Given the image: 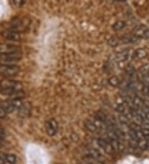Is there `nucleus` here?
<instances>
[{
    "label": "nucleus",
    "instance_id": "6ab92c4d",
    "mask_svg": "<svg viewBox=\"0 0 149 164\" xmlns=\"http://www.w3.org/2000/svg\"><path fill=\"white\" fill-rule=\"evenodd\" d=\"M125 27V22L124 21H121V20H119L117 21L114 25H113V29L114 31H119V30H122L124 27Z\"/></svg>",
    "mask_w": 149,
    "mask_h": 164
},
{
    "label": "nucleus",
    "instance_id": "0eeeda50",
    "mask_svg": "<svg viewBox=\"0 0 149 164\" xmlns=\"http://www.w3.org/2000/svg\"><path fill=\"white\" fill-rule=\"evenodd\" d=\"M57 123L54 119H49L46 122V129L49 136H53L57 131Z\"/></svg>",
    "mask_w": 149,
    "mask_h": 164
},
{
    "label": "nucleus",
    "instance_id": "6e6552de",
    "mask_svg": "<svg viewBox=\"0 0 149 164\" xmlns=\"http://www.w3.org/2000/svg\"><path fill=\"white\" fill-rule=\"evenodd\" d=\"M97 143L99 145V147H101L102 148L104 149V152L108 154H112L114 153V149L113 148V147H112L111 144L109 143V141H107V140H104L103 139H99L97 140Z\"/></svg>",
    "mask_w": 149,
    "mask_h": 164
},
{
    "label": "nucleus",
    "instance_id": "ddd939ff",
    "mask_svg": "<svg viewBox=\"0 0 149 164\" xmlns=\"http://www.w3.org/2000/svg\"><path fill=\"white\" fill-rule=\"evenodd\" d=\"M18 110H19L20 115H22V116L27 115L30 112V105L28 104H22V106L20 107V109Z\"/></svg>",
    "mask_w": 149,
    "mask_h": 164
},
{
    "label": "nucleus",
    "instance_id": "4468645a",
    "mask_svg": "<svg viewBox=\"0 0 149 164\" xmlns=\"http://www.w3.org/2000/svg\"><path fill=\"white\" fill-rule=\"evenodd\" d=\"M84 126H85L87 130H89V132H95L97 130V128L95 127L93 121H92V120H89V119H86V120L84 121Z\"/></svg>",
    "mask_w": 149,
    "mask_h": 164
},
{
    "label": "nucleus",
    "instance_id": "4be33fe9",
    "mask_svg": "<svg viewBox=\"0 0 149 164\" xmlns=\"http://www.w3.org/2000/svg\"><path fill=\"white\" fill-rule=\"evenodd\" d=\"M143 119H142L140 115H138V114H136V115H134V116L132 117V120H133V123H134V124H138V125H140L141 126L142 125V121H143Z\"/></svg>",
    "mask_w": 149,
    "mask_h": 164
},
{
    "label": "nucleus",
    "instance_id": "2f4dec72",
    "mask_svg": "<svg viewBox=\"0 0 149 164\" xmlns=\"http://www.w3.org/2000/svg\"><path fill=\"white\" fill-rule=\"evenodd\" d=\"M5 154L0 153V164H5Z\"/></svg>",
    "mask_w": 149,
    "mask_h": 164
},
{
    "label": "nucleus",
    "instance_id": "a211bd4d",
    "mask_svg": "<svg viewBox=\"0 0 149 164\" xmlns=\"http://www.w3.org/2000/svg\"><path fill=\"white\" fill-rule=\"evenodd\" d=\"M109 83L110 85H112V86L114 87H117V86H119V84H120V80L118 78L117 76H111L110 78L109 79Z\"/></svg>",
    "mask_w": 149,
    "mask_h": 164
},
{
    "label": "nucleus",
    "instance_id": "423d86ee",
    "mask_svg": "<svg viewBox=\"0 0 149 164\" xmlns=\"http://www.w3.org/2000/svg\"><path fill=\"white\" fill-rule=\"evenodd\" d=\"M1 36H2L4 39L8 40V41H12V42H17L20 40V34L19 32H14L12 30L6 29L1 32Z\"/></svg>",
    "mask_w": 149,
    "mask_h": 164
},
{
    "label": "nucleus",
    "instance_id": "b1692460",
    "mask_svg": "<svg viewBox=\"0 0 149 164\" xmlns=\"http://www.w3.org/2000/svg\"><path fill=\"white\" fill-rule=\"evenodd\" d=\"M84 162H86L89 164H104L102 162L98 161V160H95V159H93L89 157H86L84 160Z\"/></svg>",
    "mask_w": 149,
    "mask_h": 164
},
{
    "label": "nucleus",
    "instance_id": "2eb2a0df",
    "mask_svg": "<svg viewBox=\"0 0 149 164\" xmlns=\"http://www.w3.org/2000/svg\"><path fill=\"white\" fill-rule=\"evenodd\" d=\"M133 104L135 107H137L138 109V108H142L144 105V101L140 98L139 96H135L133 99Z\"/></svg>",
    "mask_w": 149,
    "mask_h": 164
},
{
    "label": "nucleus",
    "instance_id": "9d476101",
    "mask_svg": "<svg viewBox=\"0 0 149 164\" xmlns=\"http://www.w3.org/2000/svg\"><path fill=\"white\" fill-rule=\"evenodd\" d=\"M89 157H91L93 159H95V160H98V161L101 162L104 158V157L102 155L99 151H97L96 149L94 148H89L88 150V156Z\"/></svg>",
    "mask_w": 149,
    "mask_h": 164
},
{
    "label": "nucleus",
    "instance_id": "5701e85b",
    "mask_svg": "<svg viewBox=\"0 0 149 164\" xmlns=\"http://www.w3.org/2000/svg\"><path fill=\"white\" fill-rule=\"evenodd\" d=\"M139 72H140V73H141L142 75H148V73H149V63L143 65L142 66L140 67V69H139Z\"/></svg>",
    "mask_w": 149,
    "mask_h": 164
},
{
    "label": "nucleus",
    "instance_id": "f257e3e1",
    "mask_svg": "<svg viewBox=\"0 0 149 164\" xmlns=\"http://www.w3.org/2000/svg\"><path fill=\"white\" fill-rule=\"evenodd\" d=\"M22 84L14 80L5 79L0 82V93L6 95H12L16 92L22 90Z\"/></svg>",
    "mask_w": 149,
    "mask_h": 164
},
{
    "label": "nucleus",
    "instance_id": "39448f33",
    "mask_svg": "<svg viewBox=\"0 0 149 164\" xmlns=\"http://www.w3.org/2000/svg\"><path fill=\"white\" fill-rule=\"evenodd\" d=\"M19 52L20 48L17 46L8 43H0V55L18 53Z\"/></svg>",
    "mask_w": 149,
    "mask_h": 164
},
{
    "label": "nucleus",
    "instance_id": "412c9836",
    "mask_svg": "<svg viewBox=\"0 0 149 164\" xmlns=\"http://www.w3.org/2000/svg\"><path fill=\"white\" fill-rule=\"evenodd\" d=\"M127 109H128V106L125 104H123V103H119L115 107V109H116L117 111L121 113V114H124V112L126 111Z\"/></svg>",
    "mask_w": 149,
    "mask_h": 164
},
{
    "label": "nucleus",
    "instance_id": "7c9ffc66",
    "mask_svg": "<svg viewBox=\"0 0 149 164\" xmlns=\"http://www.w3.org/2000/svg\"><path fill=\"white\" fill-rule=\"evenodd\" d=\"M142 129H149V120L144 119L142 123Z\"/></svg>",
    "mask_w": 149,
    "mask_h": 164
},
{
    "label": "nucleus",
    "instance_id": "a878e982",
    "mask_svg": "<svg viewBox=\"0 0 149 164\" xmlns=\"http://www.w3.org/2000/svg\"><path fill=\"white\" fill-rule=\"evenodd\" d=\"M108 43H109V46H111V47H116L117 45L119 44V39L115 37H112L108 41Z\"/></svg>",
    "mask_w": 149,
    "mask_h": 164
},
{
    "label": "nucleus",
    "instance_id": "c85d7f7f",
    "mask_svg": "<svg viewBox=\"0 0 149 164\" xmlns=\"http://www.w3.org/2000/svg\"><path fill=\"white\" fill-rule=\"evenodd\" d=\"M130 129H132V130H133L135 132H139L142 131V127L140 125H138V124L132 123V124H130Z\"/></svg>",
    "mask_w": 149,
    "mask_h": 164
},
{
    "label": "nucleus",
    "instance_id": "c9c22d12",
    "mask_svg": "<svg viewBox=\"0 0 149 164\" xmlns=\"http://www.w3.org/2000/svg\"><path fill=\"white\" fill-rule=\"evenodd\" d=\"M148 87H149V84H148Z\"/></svg>",
    "mask_w": 149,
    "mask_h": 164
},
{
    "label": "nucleus",
    "instance_id": "c756f323",
    "mask_svg": "<svg viewBox=\"0 0 149 164\" xmlns=\"http://www.w3.org/2000/svg\"><path fill=\"white\" fill-rule=\"evenodd\" d=\"M142 133L144 139H146L147 140H149V129H142Z\"/></svg>",
    "mask_w": 149,
    "mask_h": 164
},
{
    "label": "nucleus",
    "instance_id": "f8f14e48",
    "mask_svg": "<svg viewBox=\"0 0 149 164\" xmlns=\"http://www.w3.org/2000/svg\"><path fill=\"white\" fill-rule=\"evenodd\" d=\"M129 52L128 51H124V52H119L115 55V60L116 62H125L128 60L129 58Z\"/></svg>",
    "mask_w": 149,
    "mask_h": 164
},
{
    "label": "nucleus",
    "instance_id": "bb28decb",
    "mask_svg": "<svg viewBox=\"0 0 149 164\" xmlns=\"http://www.w3.org/2000/svg\"><path fill=\"white\" fill-rule=\"evenodd\" d=\"M119 121L121 122V124H128V123H129V118H128V117H127L126 115L124 114H119Z\"/></svg>",
    "mask_w": 149,
    "mask_h": 164
},
{
    "label": "nucleus",
    "instance_id": "aec40b11",
    "mask_svg": "<svg viewBox=\"0 0 149 164\" xmlns=\"http://www.w3.org/2000/svg\"><path fill=\"white\" fill-rule=\"evenodd\" d=\"M92 121H93V123L94 124L97 129H104L106 128V125L104 124V122L100 121V120L95 119V118H94V120H92Z\"/></svg>",
    "mask_w": 149,
    "mask_h": 164
},
{
    "label": "nucleus",
    "instance_id": "393cba45",
    "mask_svg": "<svg viewBox=\"0 0 149 164\" xmlns=\"http://www.w3.org/2000/svg\"><path fill=\"white\" fill-rule=\"evenodd\" d=\"M125 71L129 75H133L135 72V68H134V66L132 64L127 65L126 67H125Z\"/></svg>",
    "mask_w": 149,
    "mask_h": 164
},
{
    "label": "nucleus",
    "instance_id": "f704fd0d",
    "mask_svg": "<svg viewBox=\"0 0 149 164\" xmlns=\"http://www.w3.org/2000/svg\"><path fill=\"white\" fill-rule=\"evenodd\" d=\"M145 119H147V120H149V113H147V114H146V116H145Z\"/></svg>",
    "mask_w": 149,
    "mask_h": 164
},
{
    "label": "nucleus",
    "instance_id": "7ed1b4c3",
    "mask_svg": "<svg viewBox=\"0 0 149 164\" xmlns=\"http://www.w3.org/2000/svg\"><path fill=\"white\" fill-rule=\"evenodd\" d=\"M22 58V56L18 53H11V54H2L0 55V61L2 62V64H9L13 65L12 63L19 62Z\"/></svg>",
    "mask_w": 149,
    "mask_h": 164
},
{
    "label": "nucleus",
    "instance_id": "20e7f679",
    "mask_svg": "<svg viewBox=\"0 0 149 164\" xmlns=\"http://www.w3.org/2000/svg\"><path fill=\"white\" fill-rule=\"evenodd\" d=\"M133 35L138 39H149V28L145 25H139L134 29Z\"/></svg>",
    "mask_w": 149,
    "mask_h": 164
},
{
    "label": "nucleus",
    "instance_id": "f3484780",
    "mask_svg": "<svg viewBox=\"0 0 149 164\" xmlns=\"http://www.w3.org/2000/svg\"><path fill=\"white\" fill-rule=\"evenodd\" d=\"M5 161L10 164H15L17 162V157L14 154H5Z\"/></svg>",
    "mask_w": 149,
    "mask_h": 164
},
{
    "label": "nucleus",
    "instance_id": "72a5a7b5",
    "mask_svg": "<svg viewBox=\"0 0 149 164\" xmlns=\"http://www.w3.org/2000/svg\"><path fill=\"white\" fill-rule=\"evenodd\" d=\"M5 114H6V113H5L3 110H2L1 108H0V118H2V117L5 116Z\"/></svg>",
    "mask_w": 149,
    "mask_h": 164
},
{
    "label": "nucleus",
    "instance_id": "f03ea898",
    "mask_svg": "<svg viewBox=\"0 0 149 164\" xmlns=\"http://www.w3.org/2000/svg\"><path fill=\"white\" fill-rule=\"evenodd\" d=\"M19 72V67L16 65L0 64V74L5 76H14Z\"/></svg>",
    "mask_w": 149,
    "mask_h": 164
},
{
    "label": "nucleus",
    "instance_id": "dca6fc26",
    "mask_svg": "<svg viewBox=\"0 0 149 164\" xmlns=\"http://www.w3.org/2000/svg\"><path fill=\"white\" fill-rule=\"evenodd\" d=\"M148 146V140H147L146 139H139L138 143V148H140L141 150H145L147 148Z\"/></svg>",
    "mask_w": 149,
    "mask_h": 164
},
{
    "label": "nucleus",
    "instance_id": "9b49d317",
    "mask_svg": "<svg viewBox=\"0 0 149 164\" xmlns=\"http://www.w3.org/2000/svg\"><path fill=\"white\" fill-rule=\"evenodd\" d=\"M147 53L146 50L142 49V48H138V49L134 51L133 56V57L135 59L141 60L145 58V57H147Z\"/></svg>",
    "mask_w": 149,
    "mask_h": 164
},
{
    "label": "nucleus",
    "instance_id": "cd10ccee",
    "mask_svg": "<svg viewBox=\"0 0 149 164\" xmlns=\"http://www.w3.org/2000/svg\"><path fill=\"white\" fill-rule=\"evenodd\" d=\"M95 119H99L100 121L105 122L106 121V117L104 115V114H103L102 112H98L96 113V115H95Z\"/></svg>",
    "mask_w": 149,
    "mask_h": 164
},
{
    "label": "nucleus",
    "instance_id": "1a4fd4ad",
    "mask_svg": "<svg viewBox=\"0 0 149 164\" xmlns=\"http://www.w3.org/2000/svg\"><path fill=\"white\" fill-rule=\"evenodd\" d=\"M0 108L7 114V113H11L13 112L16 109L15 106L12 104V100H1L0 101Z\"/></svg>",
    "mask_w": 149,
    "mask_h": 164
},
{
    "label": "nucleus",
    "instance_id": "473e14b6",
    "mask_svg": "<svg viewBox=\"0 0 149 164\" xmlns=\"http://www.w3.org/2000/svg\"><path fill=\"white\" fill-rule=\"evenodd\" d=\"M13 3H15V4L17 5V6H21V5H22L23 3H24V2L23 1H22V0H14L13 1Z\"/></svg>",
    "mask_w": 149,
    "mask_h": 164
}]
</instances>
